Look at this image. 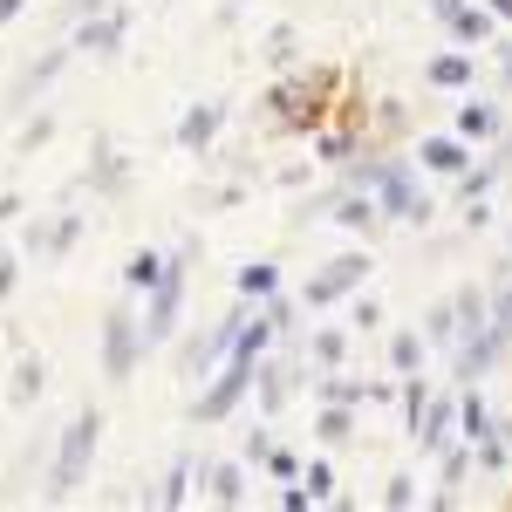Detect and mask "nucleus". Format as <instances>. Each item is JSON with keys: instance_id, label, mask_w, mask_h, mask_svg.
I'll list each match as a JSON object with an SVG mask.
<instances>
[{"instance_id": "13", "label": "nucleus", "mask_w": 512, "mask_h": 512, "mask_svg": "<svg viewBox=\"0 0 512 512\" xmlns=\"http://www.w3.org/2000/svg\"><path fill=\"white\" fill-rule=\"evenodd\" d=\"M328 219H335V226H349V233H369L383 212H376V198H369V192H355V185H349V192L328 198Z\"/></svg>"}, {"instance_id": "26", "label": "nucleus", "mask_w": 512, "mask_h": 512, "mask_svg": "<svg viewBox=\"0 0 512 512\" xmlns=\"http://www.w3.org/2000/svg\"><path fill=\"white\" fill-rule=\"evenodd\" d=\"M315 151H321V164H349L355 158V137H349V130H321Z\"/></svg>"}, {"instance_id": "1", "label": "nucleus", "mask_w": 512, "mask_h": 512, "mask_svg": "<svg viewBox=\"0 0 512 512\" xmlns=\"http://www.w3.org/2000/svg\"><path fill=\"white\" fill-rule=\"evenodd\" d=\"M349 185L376 198V212L396 219V226H424V219H431V198L417 192V178H410V164H403V158H362V164H349Z\"/></svg>"}, {"instance_id": "29", "label": "nucleus", "mask_w": 512, "mask_h": 512, "mask_svg": "<svg viewBox=\"0 0 512 512\" xmlns=\"http://www.w3.org/2000/svg\"><path fill=\"white\" fill-rule=\"evenodd\" d=\"M349 328H355V335H369V328H383V301H369V294H355V308H349Z\"/></svg>"}, {"instance_id": "31", "label": "nucleus", "mask_w": 512, "mask_h": 512, "mask_svg": "<svg viewBox=\"0 0 512 512\" xmlns=\"http://www.w3.org/2000/svg\"><path fill=\"white\" fill-rule=\"evenodd\" d=\"M185 485H192V458L171 465V478H164V506H185Z\"/></svg>"}, {"instance_id": "24", "label": "nucleus", "mask_w": 512, "mask_h": 512, "mask_svg": "<svg viewBox=\"0 0 512 512\" xmlns=\"http://www.w3.org/2000/svg\"><path fill=\"white\" fill-rule=\"evenodd\" d=\"M158 274H164V260H158V253H137V260L123 267V280H130L137 294H151V287H158Z\"/></svg>"}, {"instance_id": "34", "label": "nucleus", "mask_w": 512, "mask_h": 512, "mask_svg": "<svg viewBox=\"0 0 512 512\" xmlns=\"http://www.w3.org/2000/svg\"><path fill=\"white\" fill-rule=\"evenodd\" d=\"M383 499H390V506H410V499H417V478H390V492H383Z\"/></svg>"}, {"instance_id": "2", "label": "nucleus", "mask_w": 512, "mask_h": 512, "mask_svg": "<svg viewBox=\"0 0 512 512\" xmlns=\"http://www.w3.org/2000/svg\"><path fill=\"white\" fill-rule=\"evenodd\" d=\"M185 280H192V246L178 253V260H164V274H158V287H151V308H144V342L158 349V342H171L178 335V308H185Z\"/></svg>"}, {"instance_id": "10", "label": "nucleus", "mask_w": 512, "mask_h": 512, "mask_svg": "<svg viewBox=\"0 0 512 512\" xmlns=\"http://www.w3.org/2000/svg\"><path fill=\"white\" fill-rule=\"evenodd\" d=\"M444 28H451V41H458V48H485L499 21H492V7H478V0H465L458 14H444Z\"/></svg>"}, {"instance_id": "8", "label": "nucleus", "mask_w": 512, "mask_h": 512, "mask_svg": "<svg viewBox=\"0 0 512 512\" xmlns=\"http://www.w3.org/2000/svg\"><path fill=\"white\" fill-rule=\"evenodd\" d=\"M410 437H417V451H444V444L458 437V396H431V403L410 417Z\"/></svg>"}, {"instance_id": "23", "label": "nucleus", "mask_w": 512, "mask_h": 512, "mask_svg": "<svg viewBox=\"0 0 512 512\" xmlns=\"http://www.w3.org/2000/svg\"><path fill=\"white\" fill-rule=\"evenodd\" d=\"M424 342H437V349H458V308L444 301V308H431V328H424Z\"/></svg>"}, {"instance_id": "17", "label": "nucleus", "mask_w": 512, "mask_h": 512, "mask_svg": "<svg viewBox=\"0 0 512 512\" xmlns=\"http://www.w3.org/2000/svg\"><path fill=\"white\" fill-rule=\"evenodd\" d=\"M123 41V14H103V21H82L76 28V48H96V55H110Z\"/></svg>"}, {"instance_id": "16", "label": "nucleus", "mask_w": 512, "mask_h": 512, "mask_svg": "<svg viewBox=\"0 0 512 512\" xmlns=\"http://www.w3.org/2000/svg\"><path fill=\"white\" fill-rule=\"evenodd\" d=\"M499 130H506V123H499L492 103H458V137H465V144H492Z\"/></svg>"}, {"instance_id": "25", "label": "nucleus", "mask_w": 512, "mask_h": 512, "mask_svg": "<svg viewBox=\"0 0 512 512\" xmlns=\"http://www.w3.org/2000/svg\"><path fill=\"white\" fill-rule=\"evenodd\" d=\"M390 369H396V376L424 369V342H417V335H396V342H390Z\"/></svg>"}, {"instance_id": "12", "label": "nucleus", "mask_w": 512, "mask_h": 512, "mask_svg": "<svg viewBox=\"0 0 512 512\" xmlns=\"http://www.w3.org/2000/svg\"><path fill=\"white\" fill-rule=\"evenodd\" d=\"M417 158L431 164L437 178H458V171L472 164V144H465V137H424V144H417Z\"/></svg>"}, {"instance_id": "38", "label": "nucleus", "mask_w": 512, "mask_h": 512, "mask_svg": "<svg viewBox=\"0 0 512 512\" xmlns=\"http://www.w3.org/2000/svg\"><path fill=\"white\" fill-rule=\"evenodd\" d=\"M458 7H465V0H431V14H437V21H444V14H458Z\"/></svg>"}, {"instance_id": "6", "label": "nucleus", "mask_w": 512, "mask_h": 512, "mask_svg": "<svg viewBox=\"0 0 512 512\" xmlns=\"http://www.w3.org/2000/svg\"><path fill=\"white\" fill-rule=\"evenodd\" d=\"M362 274H369V260L362 253H342V260H328L308 287H301V308H335L342 294H355L362 287Z\"/></svg>"}, {"instance_id": "36", "label": "nucleus", "mask_w": 512, "mask_h": 512, "mask_svg": "<svg viewBox=\"0 0 512 512\" xmlns=\"http://www.w3.org/2000/svg\"><path fill=\"white\" fill-rule=\"evenodd\" d=\"M14 294V253H0V301Z\"/></svg>"}, {"instance_id": "3", "label": "nucleus", "mask_w": 512, "mask_h": 512, "mask_svg": "<svg viewBox=\"0 0 512 512\" xmlns=\"http://www.w3.org/2000/svg\"><path fill=\"white\" fill-rule=\"evenodd\" d=\"M96 437H103V410H82L76 424L62 431V451H55V492L69 499L82 478H89V458H96Z\"/></svg>"}, {"instance_id": "35", "label": "nucleus", "mask_w": 512, "mask_h": 512, "mask_svg": "<svg viewBox=\"0 0 512 512\" xmlns=\"http://www.w3.org/2000/svg\"><path fill=\"white\" fill-rule=\"evenodd\" d=\"M274 62H294V28H274V48H267Z\"/></svg>"}, {"instance_id": "7", "label": "nucleus", "mask_w": 512, "mask_h": 512, "mask_svg": "<svg viewBox=\"0 0 512 512\" xmlns=\"http://www.w3.org/2000/svg\"><path fill=\"white\" fill-rule=\"evenodd\" d=\"M137 349H144V328H137V315H110L103 321V376H130V369H137Z\"/></svg>"}, {"instance_id": "4", "label": "nucleus", "mask_w": 512, "mask_h": 512, "mask_svg": "<svg viewBox=\"0 0 512 512\" xmlns=\"http://www.w3.org/2000/svg\"><path fill=\"white\" fill-rule=\"evenodd\" d=\"M328 89H335V76H328V69L280 82V89H274V123H287V130H308V123H321V110H328Z\"/></svg>"}, {"instance_id": "28", "label": "nucleus", "mask_w": 512, "mask_h": 512, "mask_svg": "<svg viewBox=\"0 0 512 512\" xmlns=\"http://www.w3.org/2000/svg\"><path fill=\"white\" fill-rule=\"evenodd\" d=\"M301 492H308L315 506H321V499H335V472H328V465H321V458H315V465L301 472Z\"/></svg>"}, {"instance_id": "11", "label": "nucleus", "mask_w": 512, "mask_h": 512, "mask_svg": "<svg viewBox=\"0 0 512 512\" xmlns=\"http://www.w3.org/2000/svg\"><path fill=\"white\" fill-rule=\"evenodd\" d=\"M219 123H226V110H219V103H192V110H185V123H178V144L205 158V151H212V137H219Z\"/></svg>"}, {"instance_id": "22", "label": "nucleus", "mask_w": 512, "mask_h": 512, "mask_svg": "<svg viewBox=\"0 0 512 512\" xmlns=\"http://www.w3.org/2000/svg\"><path fill=\"white\" fill-rule=\"evenodd\" d=\"M205 485H212V499H219V506H239V499H246V472H239V465L205 472Z\"/></svg>"}, {"instance_id": "33", "label": "nucleus", "mask_w": 512, "mask_h": 512, "mask_svg": "<svg viewBox=\"0 0 512 512\" xmlns=\"http://www.w3.org/2000/svg\"><path fill=\"white\" fill-rule=\"evenodd\" d=\"M267 451H274V437H267V431H246V458H253V465H267Z\"/></svg>"}, {"instance_id": "27", "label": "nucleus", "mask_w": 512, "mask_h": 512, "mask_svg": "<svg viewBox=\"0 0 512 512\" xmlns=\"http://www.w3.org/2000/svg\"><path fill=\"white\" fill-rule=\"evenodd\" d=\"M321 396H328V403H369V383H349V376H328V383H321Z\"/></svg>"}, {"instance_id": "30", "label": "nucleus", "mask_w": 512, "mask_h": 512, "mask_svg": "<svg viewBox=\"0 0 512 512\" xmlns=\"http://www.w3.org/2000/svg\"><path fill=\"white\" fill-rule=\"evenodd\" d=\"M35 396H41V355L14 369V403H35Z\"/></svg>"}, {"instance_id": "40", "label": "nucleus", "mask_w": 512, "mask_h": 512, "mask_svg": "<svg viewBox=\"0 0 512 512\" xmlns=\"http://www.w3.org/2000/svg\"><path fill=\"white\" fill-rule=\"evenodd\" d=\"M499 82H506V89H512V48H506V55H499Z\"/></svg>"}, {"instance_id": "9", "label": "nucleus", "mask_w": 512, "mask_h": 512, "mask_svg": "<svg viewBox=\"0 0 512 512\" xmlns=\"http://www.w3.org/2000/svg\"><path fill=\"white\" fill-rule=\"evenodd\" d=\"M506 342H512L506 328H478V335H465V342H458V369H451V376H458V383H478V376L506 355Z\"/></svg>"}, {"instance_id": "14", "label": "nucleus", "mask_w": 512, "mask_h": 512, "mask_svg": "<svg viewBox=\"0 0 512 512\" xmlns=\"http://www.w3.org/2000/svg\"><path fill=\"white\" fill-rule=\"evenodd\" d=\"M253 383H260V410L274 417L280 403L294 396V369H280V362H267V355H260V362H253Z\"/></svg>"}, {"instance_id": "20", "label": "nucleus", "mask_w": 512, "mask_h": 512, "mask_svg": "<svg viewBox=\"0 0 512 512\" xmlns=\"http://www.w3.org/2000/svg\"><path fill=\"white\" fill-rule=\"evenodd\" d=\"M280 287V274L267 267V260H253V267H239V301H267Z\"/></svg>"}, {"instance_id": "21", "label": "nucleus", "mask_w": 512, "mask_h": 512, "mask_svg": "<svg viewBox=\"0 0 512 512\" xmlns=\"http://www.w3.org/2000/svg\"><path fill=\"white\" fill-rule=\"evenodd\" d=\"M499 171H506V164H499V158H485V164H478V171H472V164H465V171H458V198H485V192H492V185H499Z\"/></svg>"}, {"instance_id": "15", "label": "nucleus", "mask_w": 512, "mask_h": 512, "mask_svg": "<svg viewBox=\"0 0 512 512\" xmlns=\"http://www.w3.org/2000/svg\"><path fill=\"white\" fill-rule=\"evenodd\" d=\"M431 89H472V48H451V55H437L431 69H424Z\"/></svg>"}, {"instance_id": "39", "label": "nucleus", "mask_w": 512, "mask_h": 512, "mask_svg": "<svg viewBox=\"0 0 512 512\" xmlns=\"http://www.w3.org/2000/svg\"><path fill=\"white\" fill-rule=\"evenodd\" d=\"M492 7V21H512V0H485Z\"/></svg>"}, {"instance_id": "18", "label": "nucleus", "mask_w": 512, "mask_h": 512, "mask_svg": "<svg viewBox=\"0 0 512 512\" xmlns=\"http://www.w3.org/2000/svg\"><path fill=\"white\" fill-rule=\"evenodd\" d=\"M308 355H315V369H342V355H349V328H315Z\"/></svg>"}, {"instance_id": "32", "label": "nucleus", "mask_w": 512, "mask_h": 512, "mask_svg": "<svg viewBox=\"0 0 512 512\" xmlns=\"http://www.w3.org/2000/svg\"><path fill=\"white\" fill-rule=\"evenodd\" d=\"M267 472H274V478H301V465H294V451H280V444H274V451H267Z\"/></svg>"}, {"instance_id": "37", "label": "nucleus", "mask_w": 512, "mask_h": 512, "mask_svg": "<svg viewBox=\"0 0 512 512\" xmlns=\"http://www.w3.org/2000/svg\"><path fill=\"white\" fill-rule=\"evenodd\" d=\"M21 7H28V0H0V28H7V21H21Z\"/></svg>"}, {"instance_id": "5", "label": "nucleus", "mask_w": 512, "mask_h": 512, "mask_svg": "<svg viewBox=\"0 0 512 512\" xmlns=\"http://www.w3.org/2000/svg\"><path fill=\"white\" fill-rule=\"evenodd\" d=\"M246 390H253V362H246V355H226V362L212 369V390L198 396V424H226L239 403H246Z\"/></svg>"}, {"instance_id": "19", "label": "nucleus", "mask_w": 512, "mask_h": 512, "mask_svg": "<svg viewBox=\"0 0 512 512\" xmlns=\"http://www.w3.org/2000/svg\"><path fill=\"white\" fill-rule=\"evenodd\" d=\"M315 431H321V444H349L355 437V410L349 403H328V410L315 417Z\"/></svg>"}]
</instances>
